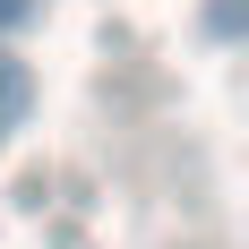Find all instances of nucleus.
I'll list each match as a JSON object with an SVG mask.
<instances>
[{"mask_svg":"<svg viewBox=\"0 0 249 249\" xmlns=\"http://www.w3.org/2000/svg\"><path fill=\"white\" fill-rule=\"evenodd\" d=\"M35 9H43V0H0V35H18V26L35 18Z\"/></svg>","mask_w":249,"mask_h":249,"instance_id":"obj_1","label":"nucleus"}]
</instances>
